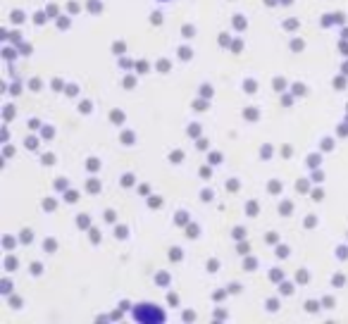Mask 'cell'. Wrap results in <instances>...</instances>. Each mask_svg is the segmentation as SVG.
Here are the masks:
<instances>
[{
	"mask_svg": "<svg viewBox=\"0 0 348 324\" xmlns=\"http://www.w3.org/2000/svg\"><path fill=\"white\" fill-rule=\"evenodd\" d=\"M131 317L136 319V322H165L167 317L162 312V307L160 305H153V303H136V305L131 307Z\"/></svg>",
	"mask_w": 348,
	"mask_h": 324,
	"instance_id": "cell-1",
	"label": "cell"
}]
</instances>
